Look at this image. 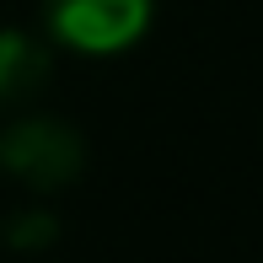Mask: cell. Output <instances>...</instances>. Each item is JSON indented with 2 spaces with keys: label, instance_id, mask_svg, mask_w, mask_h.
<instances>
[{
  "label": "cell",
  "instance_id": "3",
  "mask_svg": "<svg viewBox=\"0 0 263 263\" xmlns=\"http://www.w3.org/2000/svg\"><path fill=\"white\" fill-rule=\"evenodd\" d=\"M43 81H49V43L6 27L0 32V107L32 102L43 91Z\"/></svg>",
  "mask_w": 263,
  "mask_h": 263
},
{
  "label": "cell",
  "instance_id": "4",
  "mask_svg": "<svg viewBox=\"0 0 263 263\" xmlns=\"http://www.w3.org/2000/svg\"><path fill=\"white\" fill-rule=\"evenodd\" d=\"M54 236H59V220H54L49 204H27V210H16L6 220V242L16 247V253H38V247H49Z\"/></svg>",
  "mask_w": 263,
  "mask_h": 263
},
{
  "label": "cell",
  "instance_id": "2",
  "mask_svg": "<svg viewBox=\"0 0 263 263\" xmlns=\"http://www.w3.org/2000/svg\"><path fill=\"white\" fill-rule=\"evenodd\" d=\"M43 22H49L54 43L107 59L145 38L151 0H43Z\"/></svg>",
  "mask_w": 263,
  "mask_h": 263
},
{
  "label": "cell",
  "instance_id": "1",
  "mask_svg": "<svg viewBox=\"0 0 263 263\" xmlns=\"http://www.w3.org/2000/svg\"><path fill=\"white\" fill-rule=\"evenodd\" d=\"M81 166H86V145L65 118L22 113L0 129V172L16 177L32 199L70 188L81 177Z\"/></svg>",
  "mask_w": 263,
  "mask_h": 263
}]
</instances>
